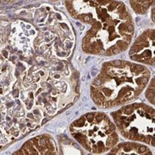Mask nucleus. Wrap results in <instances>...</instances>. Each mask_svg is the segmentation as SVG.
Here are the masks:
<instances>
[{
  "instance_id": "1",
  "label": "nucleus",
  "mask_w": 155,
  "mask_h": 155,
  "mask_svg": "<svg viewBox=\"0 0 155 155\" xmlns=\"http://www.w3.org/2000/svg\"><path fill=\"white\" fill-rule=\"evenodd\" d=\"M2 140L19 139L78 96V79L61 59L2 48Z\"/></svg>"
},
{
  "instance_id": "2",
  "label": "nucleus",
  "mask_w": 155,
  "mask_h": 155,
  "mask_svg": "<svg viewBox=\"0 0 155 155\" xmlns=\"http://www.w3.org/2000/svg\"><path fill=\"white\" fill-rule=\"evenodd\" d=\"M2 47L22 54L64 59L75 42L72 26L61 12L48 5L18 11L2 20Z\"/></svg>"
},
{
  "instance_id": "3",
  "label": "nucleus",
  "mask_w": 155,
  "mask_h": 155,
  "mask_svg": "<svg viewBox=\"0 0 155 155\" xmlns=\"http://www.w3.org/2000/svg\"><path fill=\"white\" fill-rule=\"evenodd\" d=\"M68 14L86 27L81 41L84 53L119 54L129 48L134 24L127 6L117 0H65Z\"/></svg>"
},
{
  "instance_id": "4",
  "label": "nucleus",
  "mask_w": 155,
  "mask_h": 155,
  "mask_svg": "<svg viewBox=\"0 0 155 155\" xmlns=\"http://www.w3.org/2000/svg\"><path fill=\"white\" fill-rule=\"evenodd\" d=\"M151 72L140 63L107 61L91 84V97L101 109L124 105L136 99L148 85Z\"/></svg>"
},
{
  "instance_id": "5",
  "label": "nucleus",
  "mask_w": 155,
  "mask_h": 155,
  "mask_svg": "<svg viewBox=\"0 0 155 155\" xmlns=\"http://www.w3.org/2000/svg\"><path fill=\"white\" fill-rule=\"evenodd\" d=\"M116 124L103 112L86 113L71 123L70 134L89 153L100 154L110 151L118 142Z\"/></svg>"
},
{
  "instance_id": "6",
  "label": "nucleus",
  "mask_w": 155,
  "mask_h": 155,
  "mask_svg": "<svg viewBox=\"0 0 155 155\" xmlns=\"http://www.w3.org/2000/svg\"><path fill=\"white\" fill-rule=\"evenodd\" d=\"M123 138L155 147V109L143 103L124 105L111 113Z\"/></svg>"
},
{
  "instance_id": "7",
  "label": "nucleus",
  "mask_w": 155,
  "mask_h": 155,
  "mask_svg": "<svg viewBox=\"0 0 155 155\" xmlns=\"http://www.w3.org/2000/svg\"><path fill=\"white\" fill-rule=\"evenodd\" d=\"M128 55L134 62L155 67V28L145 30L135 39Z\"/></svg>"
},
{
  "instance_id": "8",
  "label": "nucleus",
  "mask_w": 155,
  "mask_h": 155,
  "mask_svg": "<svg viewBox=\"0 0 155 155\" xmlns=\"http://www.w3.org/2000/svg\"><path fill=\"white\" fill-rule=\"evenodd\" d=\"M58 148L49 134H41L28 140L14 154H57Z\"/></svg>"
},
{
  "instance_id": "9",
  "label": "nucleus",
  "mask_w": 155,
  "mask_h": 155,
  "mask_svg": "<svg viewBox=\"0 0 155 155\" xmlns=\"http://www.w3.org/2000/svg\"><path fill=\"white\" fill-rule=\"evenodd\" d=\"M152 151L144 145L134 142H123L120 144H116L109 154H142L147 155L152 154Z\"/></svg>"
},
{
  "instance_id": "10",
  "label": "nucleus",
  "mask_w": 155,
  "mask_h": 155,
  "mask_svg": "<svg viewBox=\"0 0 155 155\" xmlns=\"http://www.w3.org/2000/svg\"><path fill=\"white\" fill-rule=\"evenodd\" d=\"M129 4L135 14L148 17L155 24V0H129Z\"/></svg>"
},
{
  "instance_id": "11",
  "label": "nucleus",
  "mask_w": 155,
  "mask_h": 155,
  "mask_svg": "<svg viewBox=\"0 0 155 155\" xmlns=\"http://www.w3.org/2000/svg\"><path fill=\"white\" fill-rule=\"evenodd\" d=\"M146 98L153 105L155 106V77L152 78V80L149 82V84L146 91Z\"/></svg>"
},
{
  "instance_id": "12",
  "label": "nucleus",
  "mask_w": 155,
  "mask_h": 155,
  "mask_svg": "<svg viewBox=\"0 0 155 155\" xmlns=\"http://www.w3.org/2000/svg\"><path fill=\"white\" fill-rule=\"evenodd\" d=\"M13 1H17V0H2V3H11Z\"/></svg>"
},
{
  "instance_id": "13",
  "label": "nucleus",
  "mask_w": 155,
  "mask_h": 155,
  "mask_svg": "<svg viewBox=\"0 0 155 155\" xmlns=\"http://www.w3.org/2000/svg\"><path fill=\"white\" fill-rule=\"evenodd\" d=\"M50 1H52V2H56V1H58V0H50Z\"/></svg>"
}]
</instances>
